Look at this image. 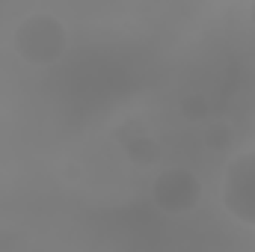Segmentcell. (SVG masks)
<instances>
[{
	"mask_svg": "<svg viewBox=\"0 0 255 252\" xmlns=\"http://www.w3.org/2000/svg\"><path fill=\"white\" fill-rule=\"evenodd\" d=\"M151 199L163 214H187L202 199V184L184 166L163 169L154 184H151Z\"/></svg>",
	"mask_w": 255,
	"mask_h": 252,
	"instance_id": "2",
	"label": "cell"
},
{
	"mask_svg": "<svg viewBox=\"0 0 255 252\" xmlns=\"http://www.w3.org/2000/svg\"><path fill=\"white\" fill-rule=\"evenodd\" d=\"M15 54L30 65H51L57 63L68 48L65 24L54 15H27L15 33H12Z\"/></svg>",
	"mask_w": 255,
	"mask_h": 252,
	"instance_id": "1",
	"label": "cell"
},
{
	"mask_svg": "<svg viewBox=\"0 0 255 252\" xmlns=\"http://www.w3.org/2000/svg\"><path fill=\"white\" fill-rule=\"evenodd\" d=\"M181 113H184L187 122H199V119L208 116V101H205L202 95H187V98L181 101Z\"/></svg>",
	"mask_w": 255,
	"mask_h": 252,
	"instance_id": "4",
	"label": "cell"
},
{
	"mask_svg": "<svg viewBox=\"0 0 255 252\" xmlns=\"http://www.w3.org/2000/svg\"><path fill=\"white\" fill-rule=\"evenodd\" d=\"M232 136H229V127H211V133H208V142L214 145V148H220V145H226Z\"/></svg>",
	"mask_w": 255,
	"mask_h": 252,
	"instance_id": "5",
	"label": "cell"
},
{
	"mask_svg": "<svg viewBox=\"0 0 255 252\" xmlns=\"http://www.w3.org/2000/svg\"><path fill=\"white\" fill-rule=\"evenodd\" d=\"M190 3H202V0H190Z\"/></svg>",
	"mask_w": 255,
	"mask_h": 252,
	"instance_id": "7",
	"label": "cell"
},
{
	"mask_svg": "<svg viewBox=\"0 0 255 252\" xmlns=\"http://www.w3.org/2000/svg\"><path fill=\"white\" fill-rule=\"evenodd\" d=\"M125 151L128 157L133 160V163H139V166H145V163H154L157 157H160V148H157V142L151 139V136H145V133H139V136H130L125 142Z\"/></svg>",
	"mask_w": 255,
	"mask_h": 252,
	"instance_id": "3",
	"label": "cell"
},
{
	"mask_svg": "<svg viewBox=\"0 0 255 252\" xmlns=\"http://www.w3.org/2000/svg\"><path fill=\"white\" fill-rule=\"evenodd\" d=\"M250 21H253V27H255V0L250 3Z\"/></svg>",
	"mask_w": 255,
	"mask_h": 252,
	"instance_id": "6",
	"label": "cell"
}]
</instances>
